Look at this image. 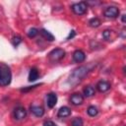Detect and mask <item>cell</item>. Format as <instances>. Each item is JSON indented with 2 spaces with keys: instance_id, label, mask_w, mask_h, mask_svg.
Instances as JSON below:
<instances>
[{
  "instance_id": "obj_1",
  "label": "cell",
  "mask_w": 126,
  "mask_h": 126,
  "mask_svg": "<svg viewBox=\"0 0 126 126\" xmlns=\"http://www.w3.org/2000/svg\"><path fill=\"white\" fill-rule=\"evenodd\" d=\"M91 68L89 66H80L78 68H76L69 76L68 78V84L70 86H76L78 85L90 72Z\"/></svg>"
},
{
  "instance_id": "obj_2",
  "label": "cell",
  "mask_w": 126,
  "mask_h": 126,
  "mask_svg": "<svg viewBox=\"0 0 126 126\" xmlns=\"http://www.w3.org/2000/svg\"><path fill=\"white\" fill-rule=\"evenodd\" d=\"M12 74L10 68L5 64H0V86H8L11 83Z\"/></svg>"
},
{
  "instance_id": "obj_3",
  "label": "cell",
  "mask_w": 126,
  "mask_h": 126,
  "mask_svg": "<svg viewBox=\"0 0 126 126\" xmlns=\"http://www.w3.org/2000/svg\"><path fill=\"white\" fill-rule=\"evenodd\" d=\"M72 11L76 14V15H84L87 11H88V4L87 2H78L72 5Z\"/></svg>"
},
{
  "instance_id": "obj_4",
  "label": "cell",
  "mask_w": 126,
  "mask_h": 126,
  "mask_svg": "<svg viewBox=\"0 0 126 126\" xmlns=\"http://www.w3.org/2000/svg\"><path fill=\"white\" fill-rule=\"evenodd\" d=\"M64 56H65V51L61 48H55L48 53V58L53 62L60 61L62 58H64Z\"/></svg>"
},
{
  "instance_id": "obj_5",
  "label": "cell",
  "mask_w": 126,
  "mask_h": 126,
  "mask_svg": "<svg viewBox=\"0 0 126 126\" xmlns=\"http://www.w3.org/2000/svg\"><path fill=\"white\" fill-rule=\"evenodd\" d=\"M119 13L120 11L116 6H109L104 10L103 15L108 19H116L119 16Z\"/></svg>"
},
{
  "instance_id": "obj_6",
  "label": "cell",
  "mask_w": 126,
  "mask_h": 126,
  "mask_svg": "<svg viewBox=\"0 0 126 126\" xmlns=\"http://www.w3.org/2000/svg\"><path fill=\"white\" fill-rule=\"evenodd\" d=\"M27 116V110L23 106H18L14 110V118L16 120H22Z\"/></svg>"
},
{
  "instance_id": "obj_7",
  "label": "cell",
  "mask_w": 126,
  "mask_h": 126,
  "mask_svg": "<svg viewBox=\"0 0 126 126\" xmlns=\"http://www.w3.org/2000/svg\"><path fill=\"white\" fill-rule=\"evenodd\" d=\"M70 101L73 105H80L84 102V95L81 94L80 93H75L71 95Z\"/></svg>"
},
{
  "instance_id": "obj_8",
  "label": "cell",
  "mask_w": 126,
  "mask_h": 126,
  "mask_svg": "<svg viewBox=\"0 0 126 126\" xmlns=\"http://www.w3.org/2000/svg\"><path fill=\"white\" fill-rule=\"evenodd\" d=\"M57 103V94L54 93H49L46 95V104L49 108H53Z\"/></svg>"
},
{
  "instance_id": "obj_9",
  "label": "cell",
  "mask_w": 126,
  "mask_h": 126,
  "mask_svg": "<svg viewBox=\"0 0 126 126\" xmlns=\"http://www.w3.org/2000/svg\"><path fill=\"white\" fill-rule=\"evenodd\" d=\"M86 59V54L83 50H80V49H77L74 51L73 53V60L77 63H81L83 61H85Z\"/></svg>"
},
{
  "instance_id": "obj_10",
  "label": "cell",
  "mask_w": 126,
  "mask_h": 126,
  "mask_svg": "<svg viewBox=\"0 0 126 126\" xmlns=\"http://www.w3.org/2000/svg\"><path fill=\"white\" fill-rule=\"evenodd\" d=\"M110 84L107 82V81H99L97 84H96V86H95V88H96V90L98 91V92H100V93H105V92H107L109 89H110Z\"/></svg>"
},
{
  "instance_id": "obj_11",
  "label": "cell",
  "mask_w": 126,
  "mask_h": 126,
  "mask_svg": "<svg viewBox=\"0 0 126 126\" xmlns=\"http://www.w3.org/2000/svg\"><path fill=\"white\" fill-rule=\"evenodd\" d=\"M31 111H32V113L34 116H36V117H41V116H43V114H44V109H43V107H41V106H39V105H32V106H31Z\"/></svg>"
},
{
  "instance_id": "obj_12",
  "label": "cell",
  "mask_w": 126,
  "mask_h": 126,
  "mask_svg": "<svg viewBox=\"0 0 126 126\" xmlns=\"http://www.w3.org/2000/svg\"><path fill=\"white\" fill-rule=\"evenodd\" d=\"M71 115V109L68 106H62L59 108L57 116L60 118H64V117H68Z\"/></svg>"
},
{
  "instance_id": "obj_13",
  "label": "cell",
  "mask_w": 126,
  "mask_h": 126,
  "mask_svg": "<svg viewBox=\"0 0 126 126\" xmlns=\"http://www.w3.org/2000/svg\"><path fill=\"white\" fill-rule=\"evenodd\" d=\"M83 93H84V95L85 96L91 97V96H93L95 94V89L93 86H87V87H85Z\"/></svg>"
},
{
  "instance_id": "obj_14",
  "label": "cell",
  "mask_w": 126,
  "mask_h": 126,
  "mask_svg": "<svg viewBox=\"0 0 126 126\" xmlns=\"http://www.w3.org/2000/svg\"><path fill=\"white\" fill-rule=\"evenodd\" d=\"M38 78V71L36 68H32L29 73V81L30 82H34Z\"/></svg>"
},
{
  "instance_id": "obj_15",
  "label": "cell",
  "mask_w": 126,
  "mask_h": 126,
  "mask_svg": "<svg viewBox=\"0 0 126 126\" xmlns=\"http://www.w3.org/2000/svg\"><path fill=\"white\" fill-rule=\"evenodd\" d=\"M40 34L46 39V40H48V41H53L54 40V36H53V34L52 33H50L48 31H46V30H44V29H42V30H40Z\"/></svg>"
},
{
  "instance_id": "obj_16",
  "label": "cell",
  "mask_w": 126,
  "mask_h": 126,
  "mask_svg": "<svg viewBox=\"0 0 126 126\" xmlns=\"http://www.w3.org/2000/svg\"><path fill=\"white\" fill-rule=\"evenodd\" d=\"M87 112H88V114H89L90 116L94 117V116H96V115H97V113H98V109H97L95 106L91 105V106H89V107H88Z\"/></svg>"
},
{
  "instance_id": "obj_17",
  "label": "cell",
  "mask_w": 126,
  "mask_h": 126,
  "mask_svg": "<svg viewBox=\"0 0 126 126\" xmlns=\"http://www.w3.org/2000/svg\"><path fill=\"white\" fill-rule=\"evenodd\" d=\"M100 24H101V22H100V20L98 18H93V19H91L89 21V25L92 28H97V27L100 26Z\"/></svg>"
},
{
  "instance_id": "obj_18",
  "label": "cell",
  "mask_w": 126,
  "mask_h": 126,
  "mask_svg": "<svg viewBox=\"0 0 126 126\" xmlns=\"http://www.w3.org/2000/svg\"><path fill=\"white\" fill-rule=\"evenodd\" d=\"M71 126H84V122L83 119L81 117H76L72 120L71 122Z\"/></svg>"
},
{
  "instance_id": "obj_19",
  "label": "cell",
  "mask_w": 126,
  "mask_h": 126,
  "mask_svg": "<svg viewBox=\"0 0 126 126\" xmlns=\"http://www.w3.org/2000/svg\"><path fill=\"white\" fill-rule=\"evenodd\" d=\"M37 34H38V30L35 29V28L30 29L29 32H28V36H29L30 38H33V37H35Z\"/></svg>"
},
{
  "instance_id": "obj_20",
  "label": "cell",
  "mask_w": 126,
  "mask_h": 126,
  "mask_svg": "<svg viewBox=\"0 0 126 126\" xmlns=\"http://www.w3.org/2000/svg\"><path fill=\"white\" fill-rule=\"evenodd\" d=\"M12 42H13V45H14V46H18V45L22 42V38H21V36H19V35L14 36L13 39H12Z\"/></svg>"
},
{
  "instance_id": "obj_21",
  "label": "cell",
  "mask_w": 126,
  "mask_h": 126,
  "mask_svg": "<svg viewBox=\"0 0 126 126\" xmlns=\"http://www.w3.org/2000/svg\"><path fill=\"white\" fill-rule=\"evenodd\" d=\"M111 32H112V31H109V30L103 31V32H102L103 38L106 39V40H109V39H110V36H111Z\"/></svg>"
},
{
  "instance_id": "obj_22",
  "label": "cell",
  "mask_w": 126,
  "mask_h": 126,
  "mask_svg": "<svg viewBox=\"0 0 126 126\" xmlns=\"http://www.w3.org/2000/svg\"><path fill=\"white\" fill-rule=\"evenodd\" d=\"M43 126H57L53 121H51V120H47V121H45L44 123H43Z\"/></svg>"
},
{
  "instance_id": "obj_23",
  "label": "cell",
  "mask_w": 126,
  "mask_h": 126,
  "mask_svg": "<svg viewBox=\"0 0 126 126\" xmlns=\"http://www.w3.org/2000/svg\"><path fill=\"white\" fill-rule=\"evenodd\" d=\"M74 35H75V31H71V32H70V34L68 35L67 39H70V38H72V37H73Z\"/></svg>"
},
{
  "instance_id": "obj_24",
  "label": "cell",
  "mask_w": 126,
  "mask_h": 126,
  "mask_svg": "<svg viewBox=\"0 0 126 126\" xmlns=\"http://www.w3.org/2000/svg\"><path fill=\"white\" fill-rule=\"evenodd\" d=\"M125 17H126V15H122V19L121 20H122L123 23H125Z\"/></svg>"
}]
</instances>
